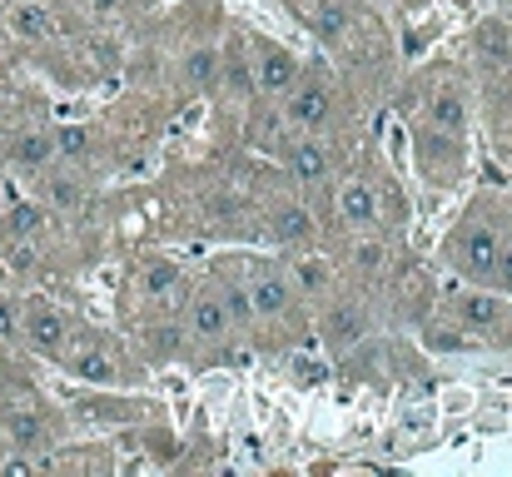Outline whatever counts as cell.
I'll list each match as a JSON object with an SVG mask.
<instances>
[{
	"label": "cell",
	"mask_w": 512,
	"mask_h": 477,
	"mask_svg": "<svg viewBox=\"0 0 512 477\" xmlns=\"http://www.w3.org/2000/svg\"><path fill=\"white\" fill-rule=\"evenodd\" d=\"M90 130L85 125H65V130H55V155L65 159V164H80V159L90 155Z\"/></svg>",
	"instance_id": "26"
},
{
	"label": "cell",
	"mask_w": 512,
	"mask_h": 477,
	"mask_svg": "<svg viewBox=\"0 0 512 477\" xmlns=\"http://www.w3.org/2000/svg\"><path fill=\"white\" fill-rule=\"evenodd\" d=\"M269 234H274V244H284V249H309V244L319 239V214H314L304 199H284V204H274V214H269Z\"/></svg>",
	"instance_id": "12"
},
{
	"label": "cell",
	"mask_w": 512,
	"mask_h": 477,
	"mask_svg": "<svg viewBox=\"0 0 512 477\" xmlns=\"http://www.w3.org/2000/svg\"><path fill=\"white\" fill-rule=\"evenodd\" d=\"M219 294H224V309H229V323H234V328H254V323H259L254 299H249V289H244L239 279H224Z\"/></svg>",
	"instance_id": "24"
},
{
	"label": "cell",
	"mask_w": 512,
	"mask_h": 477,
	"mask_svg": "<svg viewBox=\"0 0 512 477\" xmlns=\"http://www.w3.org/2000/svg\"><path fill=\"white\" fill-rule=\"evenodd\" d=\"M244 289H249V299H254V314L264 318V323H274V318H289V314H294V304H299V294H294L289 274H284V269H274V264L254 269V274L244 279Z\"/></svg>",
	"instance_id": "8"
},
{
	"label": "cell",
	"mask_w": 512,
	"mask_h": 477,
	"mask_svg": "<svg viewBox=\"0 0 512 477\" xmlns=\"http://www.w3.org/2000/svg\"><path fill=\"white\" fill-rule=\"evenodd\" d=\"M443 318L453 328H463L468 338L488 343V338H503L512 328V299L498 294L493 284H468V289H448L443 299Z\"/></svg>",
	"instance_id": "2"
},
{
	"label": "cell",
	"mask_w": 512,
	"mask_h": 477,
	"mask_svg": "<svg viewBox=\"0 0 512 477\" xmlns=\"http://www.w3.org/2000/svg\"><path fill=\"white\" fill-rule=\"evenodd\" d=\"M488 284H493L498 294H508L512 299V234H503V249H498V264H493Z\"/></svg>",
	"instance_id": "28"
},
{
	"label": "cell",
	"mask_w": 512,
	"mask_h": 477,
	"mask_svg": "<svg viewBox=\"0 0 512 477\" xmlns=\"http://www.w3.org/2000/svg\"><path fill=\"white\" fill-rule=\"evenodd\" d=\"M348 30H353V10L343 0H324L319 15H314V35L324 45H339V40H348Z\"/></svg>",
	"instance_id": "22"
},
{
	"label": "cell",
	"mask_w": 512,
	"mask_h": 477,
	"mask_svg": "<svg viewBox=\"0 0 512 477\" xmlns=\"http://www.w3.org/2000/svg\"><path fill=\"white\" fill-rule=\"evenodd\" d=\"M324 338H329L334 353L358 348V343L368 338V314H363L358 304H334V309L324 314Z\"/></svg>",
	"instance_id": "17"
},
{
	"label": "cell",
	"mask_w": 512,
	"mask_h": 477,
	"mask_svg": "<svg viewBox=\"0 0 512 477\" xmlns=\"http://www.w3.org/2000/svg\"><path fill=\"white\" fill-rule=\"evenodd\" d=\"M40 229H45V209L35 199H20L5 214V239H40Z\"/></svg>",
	"instance_id": "23"
},
{
	"label": "cell",
	"mask_w": 512,
	"mask_h": 477,
	"mask_svg": "<svg viewBox=\"0 0 512 477\" xmlns=\"http://www.w3.org/2000/svg\"><path fill=\"white\" fill-rule=\"evenodd\" d=\"M334 219H339L343 229H353V234L373 229L383 219V194L368 179H343L339 189H334Z\"/></svg>",
	"instance_id": "9"
},
{
	"label": "cell",
	"mask_w": 512,
	"mask_h": 477,
	"mask_svg": "<svg viewBox=\"0 0 512 477\" xmlns=\"http://www.w3.org/2000/svg\"><path fill=\"white\" fill-rule=\"evenodd\" d=\"M60 363L75 373V378H85V383H115L120 378V368H115V358L110 353H100L95 343H80V348H60Z\"/></svg>",
	"instance_id": "19"
},
{
	"label": "cell",
	"mask_w": 512,
	"mask_h": 477,
	"mask_svg": "<svg viewBox=\"0 0 512 477\" xmlns=\"http://www.w3.org/2000/svg\"><path fill=\"white\" fill-rule=\"evenodd\" d=\"M15 338H20V309L0 299V343H15Z\"/></svg>",
	"instance_id": "29"
},
{
	"label": "cell",
	"mask_w": 512,
	"mask_h": 477,
	"mask_svg": "<svg viewBox=\"0 0 512 477\" xmlns=\"http://www.w3.org/2000/svg\"><path fill=\"white\" fill-rule=\"evenodd\" d=\"M55 159H60L55 155V130H20L15 145H10V169L25 174V179L45 174Z\"/></svg>",
	"instance_id": "13"
},
{
	"label": "cell",
	"mask_w": 512,
	"mask_h": 477,
	"mask_svg": "<svg viewBox=\"0 0 512 477\" xmlns=\"http://www.w3.org/2000/svg\"><path fill=\"white\" fill-rule=\"evenodd\" d=\"M45 174H50V179H45V199H50V204H60V209L80 204L85 184H80V174H75V169H45Z\"/></svg>",
	"instance_id": "25"
},
{
	"label": "cell",
	"mask_w": 512,
	"mask_h": 477,
	"mask_svg": "<svg viewBox=\"0 0 512 477\" xmlns=\"http://www.w3.org/2000/svg\"><path fill=\"white\" fill-rule=\"evenodd\" d=\"M184 333H189L194 343H219V338L234 333L219 284H209V289H199V294L189 299V309H184Z\"/></svg>",
	"instance_id": "10"
},
{
	"label": "cell",
	"mask_w": 512,
	"mask_h": 477,
	"mask_svg": "<svg viewBox=\"0 0 512 477\" xmlns=\"http://www.w3.org/2000/svg\"><path fill=\"white\" fill-rule=\"evenodd\" d=\"M20 333H25V343H30L35 353L60 358V348L70 343V318H65V309H55L50 299H25V309H20Z\"/></svg>",
	"instance_id": "6"
},
{
	"label": "cell",
	"mask_w": 512,
	"mask_h": 477,
	"mask_svg": "<svg viewBox=\"0 0 512 477\" xmlns=\"http://www.w3.org/2000/svg\"><path fill=\"white\" fill-rule=\"evenodd\" d=\"M249 70H254V95H269V100H284V95L304 80V65H299L294 50H284V45H259Z\"/></svg>",
	"instance_id": "7"
},
{
	"label": "cell",
	"mask_w": 512,
	"mask_h": 477,
	"mask_svg": "<svg viewBox=\"0 0 512 477\" xmlns=\"http://www.w3.org/2000/svg\"><path fill=\"white\" fill-rule=\"evenodd\" d=\"M279 120L289 135H319L334 125V95L319 80H299L284 100H279Z\"/></svg>",
	"instance_id": "4"
},
{
	"label": "cell",
	"mask_w": 512,
	"mask_h": 477,
	"mask_svg": "<svg viewBox=\"0 0 512 477\" xmlns=\"http://www.w3.org/2000/svg\"><path fill=\"white\" fill-rule=\"evenodd\" d=\"M473 55H478V65H483L488 75L512 70V25L508 20H483V25L473 30Z\"/></svg>",
	"instance_id": "14"
},
{
	"label": "cell",
	"mask_w": 512,
	"mask_h": 477,
	"mask_svg": "<svg viewBox=\"0 0 512 477\" xmlns=\"http://www.w3.org/2000/svg\"><path fill=\"white\" fill-rule=\"evenodd\" d=\"M0 438H5L15 453H40V448H50V443H55L50 423H45L40 413H30V408L5 413V418H0Z\"/></svg>",
	"instance_id": "15"
},
{
	"label": "cell",
	"mask_w": 512,
	"mask_h": 477,
	"mask_svg": "<svg viewBox=\"0 0 512 477\" xmlns=\"http://www.w3.org/2000/svg\"><path fill=\"white\" fill-rule=\"evenodd\" d=\"M284 169H289L294 184L314 189V184H324V179L334 174V150H329L319 135H294V140L284 145Z\"/></svg>",
	"instance_id": "11"
},
{
	"label": "cell",
	"mask_w": 512,
	"mask_h": 477,
	"mask_svg": "<svg viewBox=\"0 0 512 477\" xmlns=\"http://www.w3.org/2000/svg\"><path fill=\"white\" fill-rule=\"evenodd\" d=\"M135 289H140V299H145V304L165 309V304H174V294L184 289V274H179V264H174V259H145V264H140Z\"/></svg>",
	"instance_id": "16"
},
{
	"label": "cell",
	"mask_w": 512,
	"mask_h": 477,
	"mask_svg": "<svg viewBox=\"0 0 512 477\" xmlns=\"http://www.w3.org/2000/svg\"><path fill=\"white\" fill-rule=\"evenodd\" d=\"M498 249H503V229L483 214H468L448 229L443 239V259L453 274H463L468 284H488L493 264H498Z\"/></svg>",
	"instance_id": "1"
},
{
	"label": "cell",
	"mask_w": 512,
	"mask_h": 477,
	"mask_svg": "<svg viewBox=\"0 0 512 477\" xmlns=\"http://www.w3.org/2000/svg\"><path fill=\"white\" fill-rule=\"evenodd\" d=\"M284 274H289V284H294V294L304 304H324V299L339 294V264L329 254H319L314 244L309 249H294V259L284 264Z\"/></svg>",
	"instance_id": "5"
},
{
	"label": "cell",
	"mask_w": 512,
	"mask_h": 477,
	"mask_svg": "<svg viewBox=\"0 0 512 477\" xmlns=\"http://www.w3.org/2000/svg\"><path fill=\"white\" fill-rule=\"evenodd\" d=\"M5 30H10L15 40H50L55 20H50V10H45L40 0H10V10H5Z\"/></svg>",
	"instance_id": "20"
},
{
	"label": "cell",
	"mask_w": 512,
	"mask_h": 477,
	"mask_svg": "<svg viewBox=\"0 0 512 477\" xmlns=\"http://www.w3.org/2000/svg\"><path fill=\"white\" fill-rule=\"evenodd\" d=\"M413 130L428 140H443L448 150L468 145V95L458 80H433L413 110Z\"/></svg>",
	"instance_id": "3"
},
{
	"label": "cell",
	"mask_w": 512,
	"mask_h": 477,
	"mask_svg": "<svg viewBox=\"0 0 512 477\" xmlns=\"http://www.w3.org/2000/svg\"><path fill=\"white\" fill-rule=\"evenodd\" d=\"M398 289H403L413 318H423V309H428V274H423V269H403V274H398Z\"/></svg>",
	"instance_id": "27"
},
{
	"label": "cell",
	"mask_w": 512,
	"mask_h": 477,
	"mask_svg": "<svg viewBox=\"0 0 512 477\" xmlns=\"http://www.w3.org/2000/svg\"><path fill=\"white\" fill-rule=\"evenodd\" d=\"M179 75H184L189 90H214V85L224 80V55H219L214 45H199V50H189V55L179 60Z\"/></svg>",
	"instance_id": "21"
},
{
	"label": "cell",
	"mask_w": 512,
	"mask_h": 477,
	"mask_svg": "<svg viewBox=\"0 0 512 477\" xmlns=\"http://www.w3.org/2000/svg\"><path fill=\"white\" fill-rule=\"evenodd\" d=\"M80 5H85L90 15H100V20H105V15H115V10H120L125 0H80Z\"/></svg>",
	"instance_id": "30"
},
{
	"label": "cell",
	"mask_w": 512,
	"mask_h": 477,
	"mask_svg": "<svg viewBox=\"0 0 512 477\" xmlns=\"http://www.w3.org/2000/svg\"><path fill=\"white\" fill-rule=\"evenodd\" d=\"M348 269L358 279H393V239H353L348 249Z\"/></svg>",
	"instance_id": "18"
}]
</instances>
